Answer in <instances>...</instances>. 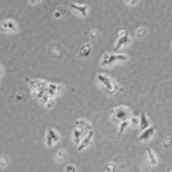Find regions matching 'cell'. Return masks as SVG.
Listing matches in <instances>:
<instances>
[{
    "label": "cell",
    "mask_w": 172,
    "mask_h": 172,
    "mask_svg": "<svg viewBox=\"0 0 172 172\" xmlns=\"http://www.w3.org/2000/svg\"><path fill=\"white\" fill-rule=\"evenodd\" d=\"M97 78H98V80L101 83V85L104 86V89L106 90V92H107L108 94H113L116 90L120 89V87H119V85H118L115 81H113L107 74H102V73H100V74L97 76Z\"/></svg>",
    "instance_id": "1"
},
{
    "label": "cell",
    "mask_w": 172,
    "mask_h": 172,
    "mask_svg": "<svg viewBox=\"0 0 172 172\" xmlns=\"http://www.w3.org/2000/svg\"><path fill=\"white\" fill-rule=\"evenodd\" d=\"M112 116L114 121H119V122L129 121L128 119L130 118V110L126 106H120L112 110Z\"/></svg>",
    "instance_id": "2"
},
{
    "label": "cell",
    "mask_w": 172,
    "mask_h": 172,
    "mask_svg": "<svg viewBox=\"0 0 172 172\" xmlns=\"http://www.w3.org/2000/svg\"><path fill=\"white\" fill-rule=\"evenodd\" d=\"M129 60L126 53H105L101 61V65H109L115 62H126Z\"/></svg>",
    "instance_id": "3"
},
{
    "label": "cell",
    "mask_w": 172,
    "mask_h": 172,
    "mask_svg": "<svg viewBox=\"0 0 172 172\" xmlns=\"http://www.w3.org/2000/svg\"><path fill=\"white\" fill-rule=\"evenodd\" d=\"M93 131L92 130H90L89 133H87V135H86L83 139H81V142L79 143V146H78V148H77V150L78 151H83L85 148H87L91 143H92V141H93Z\"/></svg>",
    "instance_id": "4"
},
{
    "label": "cell",
    "mask_w": 172,
    "mask_h": 172,
    "mask_svg": "<svg viewBox=\"0 0 172 172\" xmlns=\"http://www.w3.org/2000/svg\"><path fill=\"white\" fill-rule=\"evenodd\" d=\"M155 131H156V129H155V127H149L148 129H146V130H143L139 135H138V137H137V141H147V139H149V138H151L152 136H154V134H155Z\"/></svg>",
    "instance_id": "5"
},
{
    "label": "cell",
    "mask_w": 172,
    "mask_h": 172,
    "mask_svg": "<svg viewBox=\"0 0 172 172\" xmlns=\"http://www.w3.org/2000/svg\"><path fill=\"white\" fill-rule=\"evenodd\" d=\"M87 135V130H81V129H78L76 128L73 130V142H74V144H78L79 146V143L81 142V139Z\"/></svg>",
    "instance_id": "6"
},
{
    "label": "cell",
    "mask_w": 172,
    "mask_h": 172,
    "mask_svg": "<svg viewBox=\"0 0 172 172\" xmlns=\"http://www.w3.org/2000/svg\"><path fill=\"white\" fill-rule=\"evenodd\" d=\"M29 85L34 90H41V91H45L48 89V84L43 80H30Z\"/></svg>",
    "instance_id": "7"
},
{
    "label": "cell",
    "mask_w": 172,
    "mask_h": 172,
    "mask_svg": "<svg viewBox=\"0 0 172 172\" xmlns=\"http://www.w3.org/2000/svg\"><path fill=\"white\" fill-rule=\"evenodd\" d=\"M138 120H139L138 126H139V128H141L142 131L146 130V129H148V128L150 127V121H149V119H148V116H147L146 113H142Z\"/></svg>",
    "instance_id": "8"
},
{
    "label": "cell",
    "mask_w": 172,
    "mask_h": 172,
    "mask_svg": "<svg viewBox=\"0 0 172 172\" xmlns=\"http://www.w3.org/2000/svg\"><path fill=\"white\" fill-rule=\"evenodd\" d=\"M0 30H13V32H15L16 30L15 22L13 20H6L5 22H3L0 24Z\"/></svg>",
    "instance_id": "9"
},
{
    "label": "cell",
    "mask_w": 172,
    "mask_h": 172,
    "mask_svg": "<svg viewBox=\"0 0 172 172\" xmlns=\"http://www.w3.org/2000/svg\"><path fill=\"white\" fill-rule=\"evenodd\" d=\"M76 127L78 128V129H81V130H92V126L86 121V120H84V119H79V120H77L76 121Z\"/></svg>",
    "instance_id": "10"
},
{
    "label": "cell",
    "mask_w": 172,
    "mask_h": 172,
    "mask_svg": "<svg viewBox=\"0 0 172 172\" xmlns=\"http://www.w3.org/2000/svg\"><path fill=\"white\" fill-rule=\"evenodd\" d=\"M129 43H130V39H129V35H128V34L125 35V36H121V37H119V40H118V42H116V45L114 47V50H119L121 47L127 45V44H129Z\"/></svg>",
    "instance_id": "11"
},
{
    "label": "cell",
    "mask_w": 172,
    "mask_h": 172,
    "mask_svg": "<svg viewBox=\"0 0 172 172\" xmlns=\"http://www.w3.org/2000/svg\"><path fill=\"white\" fill-rule=\"evenodd\" d=\"M147 155H148L149 163H150L152 166H155V165H157V164H158V159H157V157H156L155 152H154L150 148H149V149H147Z\"/></svg>",
    "instance_id": "12"
},
{
    "label": "cell",
    "mask_w": 172,
    "mask_h": 172,
    "mask_svg": "<svg viewBox=\"0 0 172 172\" xmlns=\"http://www.w3.org/2000/svg\"><path fill=\"white\" fill-rule=\"evenodd\" d=\"M70 6H71L73 9H76V11L80 12V14H81V15H86V14H87V6H86V5H84V6H79V5L74 4V3H71V4H70Z\"/></svg>",
    "instance_id": "13"
},
{
    "label": "cell",
    "mask_w": 172,
    "mask_h": 172,
    "mask_svg": "<svg viewBox=\"0 0 172 172\" xmlns=\"http://www.w3.org/2000/svg\"><path fill=\"white\" fill-rule=\"evenodd\" d=\"M47 135H49V136L51 137V139H52V142H53V144L60 141V135L57 134V133L55 131V129H52V128H49V129H48Z\"/></svg>",
    "instance_id": "14"
},
{
    "label": "cell",
    "mask_w": 172,
    "mask_h": 172,
    "mask_svg": "<svg viewBox=\"0 0 172 172\" xmlns=\"http://www.w3.org/2000/svg\"><path fill=\"white\" fill-rule=\"evenodd\" d=\"M65 157H66L65 150H60L56 154V160H57V162H63V160L65 159Z\"/></svg>",
    "instance_id": "15"
},
{
    "label": "cell",
    "mask_w": 172,
    "mask_h": 172,
    "mask_svg": "<svg viewBox=\"0 0 172 172\" xmlns=\"http://www.w3.org/2000/svg\"><path fill=\"white\" fill-rule=\"evenodd\" d=\"M48 89H50V90H52V91H55V92L57 93V92H61V91H62V85L49 84V85H48Z\"/></svg>",
    "instance_id": "16"
},
{
    "label": "cell",
    "mask_w": 172,
    "mask_h": 172,
    "mask_svg": "<svg viewBox=\"0 0 172 172\" xmlns=\"http://www.w3.org/2000/svg\"><path fill=\"white\" fill-rule=\"evenodd\" d=\"M129 126V121H123V122H120V126H119V135H121L126 128Z\"/></svg>",
    "instance_id": "17"
},
{
    "label": "cell",
    "mask_w": 172,
    "mask_h": 172,
    "mask_svg": "<svg viewBox=\"0 0 172 172\" xmlns=\"http://www.w3.org/2000/svg\"><path fill=\"white\" fill-rule=\"evenodd\" d=\"M65 172H77V167L73 164H69L65 167Z\"/></svg>",
    "instance_id": "18"
},
{
    "label": "cell",
    "mask_w": 172,
    "mask_h": 172,
    "mask_svg": "<svg viewBox=\"0 0 172 172\" xmlns=\"http://www.w3.org/2000/svg\"><path fill=\"white\" fill-rule=\"evenodd\" d=\"M144 33H146V28H144V27H139L138 29L136 30V35H137V36H142Z\"/></svg>",
    "instance_id": "19"
},
{
    "label": "cell",
    "mask_w": 172,
    "mask_h": 172,
    "mask_svg": "<svg viewBox=\"0 0 172 172\" xmlns=\"http://www.w3.org/2000/svg\"><path fill=\"white\" fill-rule=\"evenodd\" d=\"M53 105H55V101H53V99H49V101L45 104L47 108H49V109H51V108L53 107Z\"/></svg>",
    "instance_id": "20"
},
{
    "label": "cell",
    "mask_w": 172,
    "mask_h": 172,
    "mask_svg": "<svg viewBox=\"0 0 172 172\" xmlns=\"http://www.w3.org/2000/svg\"><path fill=\"white\" fill-rule=\"evenodd\" d=\"M6 157L5 156H3V157H0V167H4V166H6Z\"/></svg>",
    "instance_id": "21"
},
{
    "label": "cell",
    "mask_w": 172,
    "mask_h": 172,
    "mask_svg": "<svg viewBox=\"0 0 172 172\" xmlns=\"http://www.w3.org/2000/svg\"><path fill=\"white\" fill-rule=\"evenodd\" d=\"M171 144H172V139H171L170 137L165 138V141H164V146H165V147H170Z\"/></svg>",
    "instance_id": "22"
},
{
    "label": "cell",
    "mask_w": 172,
    "mask_h": 172,
    "mask_svg": "<svg viewBox=\"0 0 172 172\" xmlns=\"http://www.w3.org/2000/svg\"><path fill=\"white\" fill-rule=\"evenodd\" d=\"M138 122H139V120L138 119H136V118H131V120H130V122L129 123H133V125H138Z\"/></svg>",
    "instance_id": "23"
},
{
    "label": "cell",
    "mask_w": 172,
    "mask_h": 172,
    "mask_svg": "<svg viewBox=\"0 0 172 172\" xmlns=\"http://www.w3.org/2000/svg\"><path fill=\"white\" fill-rule=\"evenodd\" d=\"M106 172H114V167H113V165H108L107 169H106Z\"/></svg>",
    "instance_id": "24"
},
{
    "label": "cell",
    "mask_w": 172,
    "mask_h": 172,
    "mask_svg": "<svg viewBox=\"0 0 172 172\" xmlns=\"http://www.w3.org/2000/svg\"><path fill=\"white\" fill-rule=\"evenodd\" d=\"M53 16H55V18H61V12H55Z\"/></svg>",
    "instance_id": "25"
},
{
    "label": "cell",
    "mask_w": 172,
    "mask_h": 172,
    "mask_svg": "<svg viewBox=\"0 0 172 172\" xmlns=\"http://www.w3.org/2000/svg\"><path fill=\"white\" fill-rule=\"evenodd\" d=\"M128 4H130V5H136L137 4V1H127Z\"/></svg>",
    "instance_id": "26"
},
{
    "label": "cell",
    "mask_w": 172,
    "mask_h": 172,
    "mask_svg": "<svg viewBox=\"0 0 172 172\" xmlns=\"http://www.w3.org/2000/svg\"><path fill=\"white\" fill-rule=\"evenodd\" d=\"M3 70H4V69H3V66H1V65H0V74H1V73H3Z\"/></svg>",
    "instance_id": "27"
},
{
    "label": "cell",
    "mask_w": 172,
    "mask_h": 172,
    "mask_svg": "<svg viewBox=\"0 0 172 172\" xmlns=\"http://www.w3.org/2000/svg\"><path fill=\"white\" fill-rule=\"evenodd\" d=\"M167 172H171V171H170V170H167Z\"/></svg>",
    "instance_id": "28"
}]
</instances>
